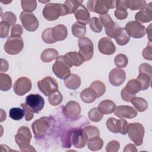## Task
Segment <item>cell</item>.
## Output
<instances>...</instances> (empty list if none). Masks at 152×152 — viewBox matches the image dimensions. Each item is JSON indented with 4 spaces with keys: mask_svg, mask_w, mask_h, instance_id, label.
Listing matches in <instances>:
<instances>
[{
    "mask_svg": "<svg viewBox=\"0 0 152 152\" xmlns=\"http://www.w3.org/2000/svg\"><path fill=\"white\" fill-rule=\"evenodd\" d=\"M99 18L102 24L105 28V31L112 30L116 25V24L112 20L110 16L107 13L104 15H100Z\"/></svg>",
    "mask_w": 152,
    "mask_h": 152,
    "instance_id": "32",
    "label": "cell"
},
{
    "mask_svg": "<svg viewBox=\"0 0 152 152\" xmlns=\"http://www.w3.org/2000/svg\"><path fill=\"white\" fill-rule=\"evenodd\" d=\"M131 102L135 107V109L140 112H144L148 107L147 102L142 97H133Z\"/></svg>",
    "mask_w": 152,
    "mask_h": 152,
    "instance_id": "33",
    "label": "cell"
},
{
    "mask_svg": "<svg viewBox=\"0 0 152 152\" xmlns=\"http://www.w3.org/2000/svg\"><path fill=\"white\" fill-rule=\"evenodd\" d=\"M32 135L30 129L27 126H21L15 135V140L21 151H36L30 142Z\"/></svg>",
    "mask_w": 152,
    "mask_h": 152,
    "instance_id": "1",
    "label": "cell"
},
{
    "mask_svg": "<svg viewBox=\"0 0 152 152\" xmlns=\"http://www.w3.org/2000/svg\"><path fill=\"white\" fill-rule=\"evenodd\" d=\"M26 104L34 112L38 113L44 107V99L39 94H30L26 98Z\"/></svg>",
    "mask_w": 152,
    "mask_h": 152,
    "instance_id": "13",
    "label": "cell"
},
{
    "mask_svg": "<svg viewBox=\"0 0 152 152\" xmlns=\"http://www.w3.org/2000/svg\"><path fill=\"white\" fill-rule=\"evenodd\" d=\"M20 18L23 26L26 30L34 31L38 28L39 22L33 13L23 11L20 14Z\"/></svg>",
    "mask_w": 152,
    "mask_h": 152,
    "instance_id": "9",
    "label": "cell"
},
{
    "mask_svg": "<svg viewBox=\"0 0 152 152\" xmlns=\"http://www.w3.org/2000/svg\"><path fill=\"white\" fill-rule=\"evenodd\" d=\"M52 119L49 117L43 116L35 121L31 125V128L36 138L41 137L50 128Z\"/></svg>",
    "mask_w": 152,
    "mask_h": 152,
    "instance_id": "7",
    "label": "cell"
},
{
    "mask_svg": "<svg viewBox=\"0 0 152 152\" xmlns=\"http://www.w3.org/2000/svg\"><path fill=\"white\" fill-rule=\"evenodd\" d=\"M121 97L122 99L125 101V102H131V99L135 97V95L134 94H131L130 93H129L125 89V88H123L122 90H121Z\"/></svg>",
    "mask_w": 152,
    "mask_h": 152,
    "instance_id": "54",
    "label": "cell"
},
{
    "mask_svg": "<svg viewBox=\"0 0 152 152\" xmlns=\"http://www.w3.org/2000/svg\"><path fill=\"white\" fill-rule=\"evenodd\" d=\"M62 94L58 90L50 94L48 97L49 103L52 106H58L62 101Z\"/></svg>",
    "mask_w": 152,
    "mask_h": 152,
    "instance_id": "39",
    "label": "cell"
},
{
    "mask_svg": "<svg viewBox=\"0 0 152 152\" xmlns=\"http://www.w3.org/2000/svg\"><path fill=\"white\" fill-rule=\"evenodd\" d=\"M64 59L71 68L72 66H78L85 61L82 55L77 52H69L63 55Z\"/></svg>",
    "mask_w": 152,
    "mask_h": 152,
    "instance_id": "20",
    "label": "cell"
},
{
    "mask_svg": "<svg viewBox=\"0 0 152 152\" xmlns=\"http://www.w3.org/2000/svg\"><path fill=\"white\" fill-rule=\"evenodd\" d=\"M126 73L124 70L115 68L112 69L109 74V80L112 85L115 87L120 86L125 81Z\"/></svg>",
    "mask_w": 152,
    "mask_h": 152,
    "instance_id": "17",
    "label": "cell"
},
{
    "mask_svg": "<svg viewBox=\"0 0 152 152\" xmlns=\"http://www.w3.org/2000/svg\"><path fill=\"white\" fill-rule=\"evenodd\" d=\"M1 19L2 21H6L8 23L10 24V26H13L14 25H15L14 24L16 22L17 17L12 12L7 11L1 15Z\"/></svg>",
    "mask_w": 152,
    "mask_h": 152,
    "instance_id": "46",
    "label": "cell"
},
{
    "mask_svg": "<svg viewBox=\"0 0 152 152\" xmlns=\"http://www.w3.org/2000/svg\"><path fill=\"white\" fill-rule=\"evenodd\" d=\"M116 4V1L93 0L88 1L87 6L89 11L97 13L100 15L106 14L109 9L115 8Z\"/></svg>",
    "mask_w": 152,
    "mask_h": 152,
    "instance_id": "3",
    "label": "cell"
},
{
    "mask_svg": "<svg viewBox=\"0 0 152 152\" xmlns=\"http://www.w3.org/2000/svg\"><path fill=\"white\" fill-rule=\"evenodd\" d=\"M151 24H150L149 25V26L148 27V28H147V34H148V39H149V41H150L151 42Z\"/></svg>",
    "mask_w": 152,
    "mask_h": 152,
    "instance_id": "58",
    "label": "cell"
},
{
    "mask_svg": "<svg viewBox=\"0 0 152 152\" xmlns=\"http://www.w3.org/2000/svg\"><path fill=\"white\" fill-rule=\"evenodd\" d=\"M64 84L66 87L71 90L77 89L81 84V78L75 74H71L65 80Z\"/></svg>",
    "mask_w": 152,
    "mask_h": 152,
    "instance_id": "25",
    "label": "cell"
},
{
    "mask_svg": "<svg viewBox=\"0 0 152 152\" xmlns=\"http://www.w3.org/2000/svg\"><path fill=\"white\" fill-rule=\"evenodd\" d=\"M69 68L65 62L62 55L58 56L56 59V61L52 66V71L59 78L65 80L71 74Z\"/></svg>",
    "mask_w": 152,
    "mask_h": 152,
    "instance_id": "6",
    "label": "cell"
},
{
    "mask_svg": "<svg viewBox=\"0 0 152 152\" xmlns=\"http://www.w3.org/2000/svg\"><path fill=\"white\" fill-rule=\"evenodd\" d=\"M126 90L131 94L135 95L138 92L141 90V85L140 83L136 79L130 80L126 84V87H125Z\"/></svg>",
    "mask_w": 152,
    "mask_h": 152,
    "instance_id": "34",
    "label": "cell"
},
{
    "mask_svg": "<svg viewBox=\"0 0 152 152\" xmlns=\"http://www.w3.org/2000/svg\"><path fill=\"white\" fill-rule=\"evenodd\" d=\"M114 114L120 118L132 119L137 116V112L132 106L120 105L115 107Z\"/></svg>",
    "mask_w": 152,
    "mask_h": 152,
    "instance_id": "18",
    "label": "cell"
},
{
    "mask_svg": "<svg viewBox=\"0 0 152 152\" xmlns=\"http://www.w3.org/2000/svg\"><path fill=\"white\" fill-rule=\"evenodd\" d=\"M88 116L91 121L94 122H98L102 119L103 114H102L99 110L97 107H94L88 112Z\"/></svg>",
    "mask_w": 152,
    "mask_h": 152,
    "instance_id": "42",
    "label": "cell"
},
{
    "mask_svg": "<svg viewBox=\"0 0 152 152\" xmlns=\"http://www.w3.org/2000/svg\"><path fill=\"white\" fill-rule=\"evenodd\" d=\"M58 57V52L52 48L45 49L41 53V60L44 62H50Z\"/></svg>",
    "mask_w": 152,
    "mask_h": 152,
    "instance_id": "27",
    "label": "cell"
},
{
    "mask_svg": "<svg viewBox=\"0 0 152 152\" xmlns=\"http://www.w3.org/2000/svg\"><path fill=\"white\" fill-rule=\"evenodd\" d=\"M74 14L77 22L86 26L90 20V14L88 10L82 4L77 8L75 11L74 12Z\"/></svg>",
    "mask_w": 152,
    "mask_h": 152,
    "instance_id": "22",
    "label": "cell"
},
{
    "mask_svg": "<svg viewBox=\"0 0 152 152\" xmlns=\"http://www.w3.org/2000/svg\"><path fill=\"white\" fill-rule=\"evenodd\" d=\"M88 138L83 129H74L71 135V144L72 145L78 148H83L87 142Z\"/></svg>",
    "mask_w": 152,
    "mask_h": 152,
    "instance_id": "15",
    "label": "cell"
},
{
    "mask_svg": "<svg viewBox=\"0 0 152 152\" xmlns=\"http://www.w3.org/2000/svg\"><path fill=\"white\" fill-rule=\"evenodd\" d=\"M86 25L83 24L78 22H75L72 26V34L77 38L84 37L86 33Z\"/></svg>",
    "mask_w": 152,
    "mask_h": 152,
    "instance_id": "31",
    "label": "cell"
},
{
    "mask_svg": "<svg viewBox=\"0 0 152 152\" xmlns=\"http://www.w3.org/2000/svg\"><path fill=\"white\" fill-rule=\"evenodd\" d=\"M151 75L145 72H139L137 80L140 83L142 90H145L150 87L151 82Z\"/></svg>",
    "mask_w": 152,
    "mask_h": 152,
    "instance_id": "29",
    "label": "cell"
},
{
    "mask_svg": "<svg viewBox=\"0 0 152 152\" xmlns=\"http://www.w3.org/2000/svg\"><path fill=\"white\" fill-rule=\"evenodd\" d=\"M21 7L24 11L30 12L34 11L37 7L36 1H26L23 0L21 1Z\"/></svg>",
    "mask_w": 152,
    "mask_h": 152,
    "instance_id": "44",
    "label": "cell"
},
{
    "mask_svg": "<svg viewBox=\"0 0 152 152\" xmlns=\"http://www.w3.org/2000/svg\"><path fill=\"white\" fill-rule=\"evenodd\" d=\"M114 62H115V65L118 68H125L127 65L128 63V59L125 55L120 53L117 55L115 57Z\"/></svg>",
    "mask_w": 152,
    "mask_h": 152,
    "instance_id": "43",
    "label": "cell"
},
{
    "mask_svg": "<svg viewBox=\"0 0 152 152\" xmlns=\"http://www.w3.org/2000/svg\"><path fill=\"white\" fill-rule=\"evenodd\" d=\"M125 30L127 34L135 39H140L145 36V27L136 21H131L126 23Z\"/></svg>",
    "mask_w": 152,
    "mask_h": 152,
    "instance_id": "12",
    "label": "cell"
},
{
    "mask_svg": "<svg viewBox=\"0 0 152 152\" xmlns=\"http://www.w3.org/2000/svg\"><path fill=\"white\" fill-rule=\"evenodd\" d=\"M152 49H151V42L149 41L147 47L143 49L142 55L144 59L149 61L152 60Z\"/></svg>",
    "mask_w": 152,
    "mask_h": 152,
    "instance_id": "52",
    "label": "cell"
},
{
    "mask_svg": "<svg viewBox=\"0 0 152 152\" xmlns=\"http://www.w3.org/2000/svg\"><path fill=\"white\" fill-rule=\"evenodd\" d=\"M21 106L24 109L26 120L27 121H31L34 117V112L28 107V106L26 103H21Z\"/></svg>",
    "mask_w": 152,
    "mask_h": 152,
    "instance_id": "51",
    "label": "cell"
},
{
    "mask_svg": "<svg viewBox=\"0 0 152 152\" xmlns=\"http://www.w3.org/2000/svg\"><path fill=\"white\" fill-rule=\"evenodd\" d=\"M32 83L30 78L25 77L18 78L14 84V93L18 96H23L27 93L31 88Z\"/></svg>",
    "mask_w": 152,
    "mask_h": 152,
    "instance_id": "14",
    "label": "cell"
},
{
    "mask_svg": "<svg viewBox=\"0 0 152 152\" xmlns=\"http://www.w3.org/2000/svg\"><path fill=\"white\" fill-rule=\"evenodd\" d=\"M87 145L89 150L91 151H97L103 147V141L99 136L94 137L88 139Z\"/></svg>",
    "mask_w": 152,
    "mask_h": 152,
    "instance_id": "30",
    "label": "cell"
},
{
    "mask_svg": "<svg viewBox=\"0 0 152 152\" xmlns=\"http://www.w3.org/2000/svg\"><path fill=\"white\" fill-rule=\"evenodd\" d=\"M9 116L13 120H21L25 116L24 109L20 107H12L9 111Z\"/></svg>",
    "mask_w": 152,
    "mask_h": 152,
    "instance_id": "38",
    "label": "cell"
},
{
    "mask_svg": "<svg viewBox=\"0 0 152 152\" xmlns=\"http://www.w3.org/2000/svg\"><path fill=\"white\" fill-rule=\"evenodd\" d=\"M83 1H78V0H68L64 2V5L65 6L68 14L74 13L77 8L81 5L83 3Z\"/></svg>",
    "mask_w": 152,
    "mask_h": 152,
    "instance_id": "40",
    "label": "cell"
},
{
    "mask_svg": "<svg viewBox=\"0 0 152 152\" xmlns=\"http://www.w3.org/2000/svg\"><path fill=\"white\" fill-rule=\"evenodd\" d=\"M116 43L120 46L126 45L130 40V36L127 34L124 28L120 27L114 37Z\"/></svg>",
    "mask_w": 152,
    "mask_h": 152,
    "instance_id": "28",
    "label": "cell"
},
{
    "mask_svg": "<svg viewBox=\"0 0 152 152\" xmlns=\"http://www.w3.org/2000/svg\"><path fill=\"white\" fill-rule=\"evenodd\" d=\"M144 132V128L140 123L134 122L128 125V137L136 145L139 146L142 144Z\"/></svg>",
    "mask_w": 152,
    "mask_h": 152,
    "instance_id": "4",
    "label": "cell"
},
{
    "mask_svg": "<svg viewBox=\"0 0 152 152\" xmlns=\"http://www.w3.org/2000/svg\"><path fill=\"white\" fill-rule=\"evenodd\" d=\"M37 86L46 96L58 90V84L56 80L51 77H46L37 82Z\"/></svg>",
    "mask_w": 152,
    "mask_h": 152,
    "instance_id": "8",
    "label": "cell"
},
{
    "mask_svg": "<svg viewBox=\"0 0 152 152\" xmlns=\"http://www.w3.org/2000/svg\"><path fill=\"white\" fill-rule=\"evenodd\" d=\"M124 151H137V150L135 146L132 144H128L125 147L123 150Z\"/></svg>",
    "mask_w": 152,
    "mask_h": 152,
    "instance_id": "57",
    "label": "cell"
},
{
    "mask_svg": "<svg viewBox=\"0 0 152 152\" xmlns=\"http://www.w3.org/2000/svg\"><path fill=\"white\" fill-rule=\"evenodd\" d=\"M23 27L21 25L17 24L14 25L11 30V36H17V37H21L22 33H23Z\"/></svg>",
    "mask_w": 152,
    "mask_h": 152,
    "instance_id": "53",
    "label": "cell"
},
{
    "mask_svg": "<svg viewBox=\"0 0 152 152\" xmlns=\"http://www.w3.org/2000/svg\"><path fill=\"white\" fill-rule=\"evenodd\" d=\"M150 2L146 7L138 12L135 16L136 21L140 23H148L152 20V6Z\"/></svg>",
    "mask_w": 152,
    "mask_h": 152,
    "instance_id": "21",
    "label": "cell"
},
{
    "mask_svg": "<svg viewBox=\"0 0 152 152\" xmlns=\"http://www.w3.org/2000/svg\"><path fill=\"white\" fill-rule=\"evenodd\" d=\"M52 36L55 42L65 40L68 36V30L62 24H58L52 28Z\"/></svg>",
    "mask_w": 152,
    "mask_h": 152,
    "instance_id": "23",
    "label": "cell"
},
{
    "mask_svg": "<svg viewBox=\"0 0 152 152\" xmlns=\"http://www.w3.org/2000/svg\"><path fill=\"white\" fill-rule=\"evenodd\" d=\"M81 111L80 104L75 101L68 102L64 108V112L65 116L71 119H78Z\"/></svg>",
    "mask_w": 152,
    "mask_h": 152,
    "instance_id": "16",
    "label": "cell"
},
{
    "mask_svg": "<svg viewBox=\"0 0 152 152\" xmlns=\"http://www.w3.org/2000/svg\"><path fill=\"white\" fill-rule=\"evenodd\" d=\"M83 131L88 139L94 137L100 136V131L96 126H87L83 128Z\"/></svg>",
    "mask_w": 152,
    "mask_h": 152,
    "instance_id": "45",
    "label": "cell"
},
{
    "mask_svg": "<svg viewBox=\"0 0 152 152\" xmlns=\"http://www.w3.org/2000/svg\"><path fill=\"white\" fill-rule=\"evenodd\" d=\"M79 53L84 58V61L90 60L93 56V43L88 37H82L79 39L78 42Z\"/></svg>",
    "mask_w": 152,
    "mask_h": 152,
    "instance_id": "11",
    "label": "cell"
},
{
    "mask_svg": "<svg viewBox=\"0 0 152 152\" xmlns=\"http://www.w3.org/2000/svg\"><path fill=\"white\" fill-rule=\"evenodd\" d=\"M90 87H91L96 92L97 98L103 95V94L106 91L105 85L102 81L99 80H96L91 83Z\"/></svg>",
    "mask_w": 152,
    "mask_h": 152,
    "instance_id": "37",
    "label": "cell"
},
{
    "mask_svg": "<svg viewBox=\"0 0 152 152\" xmlns=\"http://www.w3.org/2000/svg\"><path fill=\"white\" fill-rule=\"evenodd\" d=\"M10 24L4 21H1L0 23V37L1 38H5L8 36L10 30Z\"/></svg>",
    "mask_w": 152,
    "mask_h": 152,
    "instance_id": "48",
    "label": "cell"
},
{
    "mask_svg": "<svg viewBox=\"0 0 152 152\" xmlns=\"http://www.w3.org/2000/svg\"><path fill=\"white\" fill-rule=\"evenodd\" d=\"M1 72H6L8 69V62L4 59H1Z\"/></svg>",
    "mask_w": 152,
    "mask_h": 152,
    "instance_id": "56",
    "label": "cell"
},
{
    "mask_svg": "<svg viewBox=\"0 0 152 152\" xmlns=\"http://www.w3.org/2000/svg\"><path fill=\"white\" fill-rule=\"evenodd\" d=\"M89 26L91 30L95 33H100L103 29V26L99 18L92 17L89 21Z\"/></svg>",
    "mask_w": 152,
    "mask_h": 152,
    "instance_id": "41",
    "label": "cell"
},
{
    "mask_svg": "<svg viewBox=\"0 0 152 152\" xmlns=\"http://www.w3.org/2000/svg\"><path fill=\"white\" fill-rule=\"evenodd\" d=\"M98 49L100 53L104 55H110L116 51V47L109 37H102L99 40Z\"/></svg>",
    "mask_w": 152,
    "mask_h": 152,
    "instance_id": "19",
    "label": "cell"
},
{
    "mask_svg": "<svg viewBox=\"0 0 152 152\" xmlns=\"http://www.w3.org/2000/svg\"><path fill=\"white\" fill-rule=\"evenodd\" d=\"M125 4L127 8L134 11L142 10L147 5L146 1L141 0H126Z\"/></svg>",
    "mask_w": 152,
    "mask_h": 152,
    "instance_id": "35",
    "label": "cell"
},
{
    "mask_svg": "<svg viewBox=\"0 0 152 152\" xmlns=\"http://www.w3.org/2000/svg\"><path fill=\"white\" fill-rule=\"evenodd\" d=\"M115 16L119 20H122L128 17V12L126 9L116 8V10L115 11Z\"/></svg>",
    "mask_w": 152,
    "mask_h": 152,
    "instance_id": "50",
    "label": "cell"
},
{
    "mask_svg": "<svg viewBox=\"0 0 152 152\" xmlns=\"http://www.w3.org/2000/svg\"><path fill=\"white\" fill-rule=\"evenodd\" d=\"M1 2L2 3L5 4H8V3L11 2V1H1Z\"/></svg>",
    "mask_w": 152,
    "mask_h": 152,
    "instance_id": "59",
    "label": "cell"
},
{
    "mask_svg": "<svg viewBox=\"0 0 152 152\" xmlns=\"http://www.w3.org/2000/svg\"><path fill=\"white\" fill-rule=\"evenodd\" d=\"M115 107L116 104L112 100H104L99 103L97 108L102 114L108 115L113 112Z\"/></svg>",
    "mask_w": 152,
    "mask_h": 152,
    "instance_id": "24",
    "label": "cell"
},
{
    "mask_svg": "<svg viewBox=\"0 0 152 152\" xmlns=\"http://www.w3.org/2000/svg\"><path fill=\"white\" fill-rule=\"evenodd\" d=\"M42 14L46 20L48 21H54L58 19L60 16L68 14V12L64 4L50 3L45 6Z\"/></svg>",
    "mask_w": 152,
    "mask_h": 152,
    "instance_id": "2",
    "label": "cell"
},
{
    "mask_svg": "<svg viewBox=\"0 0 152 152\" xmlns=\"http://www.w3.org/2000/svg\"><path fill=\"white\" fill-rule=\"evenodd\" d=\"M80 97L83 102L86 103H93L97 98L96 92L91 88L88 87L84 89L80 93Z\"/></svg>",
    "mask_w": 152,
    "mask_h": 152,
    "instance_id": "26",
    "label": "cell"
},
{
    "mask_svg": "<svg viewBox=\"0 0 152 152\" xmlns=\"http://www.w3.org/2000/svg\"><path fill=\"white\" fill-rule=\"evenodd\" d=\"M128 122L124 119H116L114 118H110L106 121V126L112 132L117 134L121 133L125 135L127 133Z\"/></svg>",
    "mask_w": 152,
    "mask_h": 152,
    "instance_id": "10",
    "label": "cell"
},
{
    "mask_svg": "<svg viewBox=\"0 0 152 152\" xmlns=\"http://www.w3.org/2000/svg\"><path fill=\"white\" fill-rule=\"evenodd\" d=\"M12 86V80L11 77L6 74H0V89L2 91L9 90Z\"/></svg>",
    "mask_w": 152,
    "mask_h": 152,
    "instance_id": "36",
    "label": "cell"
},
{
    "mask_svg": "<svg viewBox=\"0 0 152 152\" xmlns=\"http://www.w3.org/2000/svg\"><path fill=\"white\" fill-rule=\"evenodd\" d=\"M42 39L44 42L49 44L56 42L52 36V28H47L44 30L42 34Z\"/></svg>",
    "mask_w": 152,
    "mask_h": 152,
    "instance_id": "47",
    "label": "cell"
},
{
    "mask_svg": "<svg viewBox=\"0 0 152 152\" xmlns=\"http://www.w3.org/2000/svg\"><path fill=\"white\" fill-rule=\"evenodd\" d=\"M139 72H145L152 75L151 66L150 64L145 63L141 64L139 66Z\"/></svg>",
    "mask_w": 152,
    "mask_h": 152,
    "instance_id": "55",
    "label": "cell"
},
{
    "mask_svg": "<svg viewBox=\"0 0 152 152\" xmlns=\"http://www.w3.org/2000/svg\"><path fill=\"white\" fill-rule=\"evenodd\" d=\"M120 144L118 141L112 140L110 141L106 147V151L107 152H116L119 150Z\"/></svg>",
    "mask_w": 152,
    "mask_h": 152,
    "instance_id": "49",
    "label": "cell"
},
{
    "mask_svg": "<svg viewBox=\"0 0 152 152\" xmlns=\"http://www.w3.org/2000/svg\"><path fill=\"white\" fill-rule=\"evenodd\" d=\"M24 48V42L21 37L10 36L4 45V50L9 55H17Z\"/></svg>",
    "mask_w": 152,
    "mask_h": 152,
    "instance_id": "5",
    "label": "cell"
}]
</instances>
